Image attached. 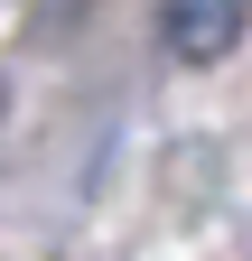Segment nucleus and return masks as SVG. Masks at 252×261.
<instances>
[{
	"label": "nucleus",
	"instance_id": "obj_1",
	"mask_svg": "<svg viewBox=\"0 0 252 261\" xmlns=\"http://www.w3.org/2000/svg\"><path fill=\"white\" fill-rule=\"evenodd\" d=\"M168 47L178 56H224L234 38H243V0H168Z\"/></svg>",
	"mask_w": 252,
	"mask_h": 261
}]
</instances>
